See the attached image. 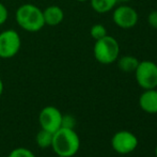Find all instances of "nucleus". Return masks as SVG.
<instances>
[{"label": "nucleus", "instance_id": "nucleus-20", "mask_svg": "<svg viewBox=\"0 0 157 157\" xmlns=\"http://www.w3.org/2000/svg\"><path fill=\"white\" fill-rule=\"evenodd\" d=\"M118 1H121V2H129L132 0H118Z\"/></svg>", "mask_w": 157, "mask_h": 157}, {"label": "nucleus", "instance_id": "nucleus-7", "mask_svg": "<svg viewBox=\"0 0 157 157\" xmlns=\"http://www.w3.org/2000/svg\"><path fill=\"white\" fill-rule=\"evenodd\" d=\"M63 113L55 106H46L40 111L39 123L42 129L52 132L61 128L62 126Z\"/></svg>", "mask_w": 157, "mask_h": 157}, {"label": "nucleus", "instance_id": "nucleus-21", "mask_svg": "<svg viewBox=\"0 0 157 157\" xmlns=\"http://www.w3.org/2000/svg\"><path fill=\"white\" fill-rule=\"evenodd\" d=\"M77 1H79V2H86V1H89V0H77Z\"/></svg>", "mask_w": 157, "mask_h": 157}, {"label": "nucleus", "instance_id": "nucleus-2", "mask_svg": "<svg viewBox=\"0 0 157 157\" xmlns=\"http://www.w3.org/2000/svg\"><path fill=\"white\" fill-rule=\"evenodd\" d=\"M15 21L21 29L28 32H37L45 26L43 11L31 3L23 4L17 9Z\"/></svg>", "mask_w": 157, "mask_h": 157}, {"label": "nucleus", "instance_id": "nucleus-15", "mask_svg": "<svg viewBox=\"0 0 157 157\" xmlns=\"http://www.w3.org/2000/svg\"><path fill=\"white\" fill-rule=\"evenodd\" d=\"M8 157H36L35 154L33 153L31 150L27 149V147H16V149L12 150Z\"/></svg>", "mask_w": 157, "mask_h": 157}, {"label": "nucleus", "instance_id": "nucleus-4", "mask_svg": "<svg viewBox=\"0 0 157 157\" xmlns=\"http://www.w3.org/2000/svg\"><path fill=\"white\" fill-rule=\"evenodd\" d=\"M136 81L143 90L156 89L157 88V64L153 61H139L135 71Z\"/></svg>", "mask_w": 157, "mask_h": 157}, {"label": "nucleus", "instance_id": "nucleus-17", "mask_svg": "<svg viewBox=\"0 0 157 157\" xmlns=\"http://www.w3.org/2000/svg\"><path fill=\"white\" fill-rule=\"evenodd\" d=\"M9 16V13H8V9L6 8L3 3H1L0 1V26H2L4 23L6 21Z\"/></svg>", "mask_w": 157, "mask_h": 157}, {"label": "nucleus", "instance_id": "nucleus-13", "mask_svg": "<svg viewBox=\"0 0 157 157\" xmlns=\"http://www.w3.org/2000/svg\"><path fill=\"white\" fill-rule=\"evenodd\" d=\"M52 136H54L52 132L41 128V129L39 130V132L36 134V136H35V142H36L37 147H41V149L52 147Z\"/></svg>", "mask_w": 157, "mask_h": 157}, {"label": "nucleus", "instance_id": "nucleus-19", "mask_svg": "<svg viewBox=\"0 0 157 157\" xmlns=\"http://www.w3.org/2000/svg\"><path fill=\"white\" fill-rule=\"evenodd\" d=\"M3 90H4L3 81H2V80H1V78H0V97H1L2 93H3Z\"/></svg>", "mask_w": 157, "mask_h": 157}, {"label": "nucleus", "instance_id": "nucleus-11", "mask_svg": "<svg viewBox=\"0 0 157 157\" xmlns=\"http://www.w3.org/2000/svg\"><path fill=\"white\" fill-rule=\"evenodd\" d=\"M90 2L95 12L99 14H105L116 8L118 0H90Z\"/></svg>", "mask_w": 157, "mask_h": 157}, {"label": "nucleus", "instance_id": "nucleus-18", "mask_svg": "<svg viewBox=\"0 0 157 157\" xmlns=\"http://www.w3.org/2000/svg\"><path fill=\"white\" fill-rule=\"evenodd\" d=\"M147 23L154 29H157V10L152 11L147 16Z\"/></svg>", "mask_w": 157, "mask_h": 157}, {"label": "nucleus", "instance_id": "nucleus-1", "mask_svg": "<svg viewBox=\"0 0 157 157\" xmlns=\"http://www.w3.org/2000/svg\"><path fill=\"white\" fill-rule=\"evenodd\" d=\"M52 149L57 156L73 157L80 149V138L74 128L61 127L54 132Z\"/></svg>", "mask_w": 157, "mask_h": 157}, {"label": "nucleus", "instance_id": "nucleus-9", "mask_svg": "<svg viewBox=\"0 0 157 157\" xmlns=\"http://www.w3.org/2000/svg\"><path fill=\"white\" fill-rule=\"evenodd\" d=\"M139 107L147 113H157V88L144 90L139 97Z\"/></svg>", "mask_w": 157, "mask_h": 157}, {"label": "nucleus", "instance_id": "nucleus-6", "mask_svg": "<svg viewBox=\"0 0 157 157\" xmlns=\"http://www.w3.org/2000/svg\"><path fill=\"white\" fill-rule=\"evenodd\" d=\"M111 147L114 152L121 155L130 154L138 147V138L128 130L117 132L111 138Z\"/></svg>", "mask_w": 157, "mask_h": 157}, {"label": "nucleus", "instance_id": "nucleus-10", "mask_svg": "<svg viewBox=\"0 0 157 157\" xmlns=\"http://www.w3.org/2000/svg\"><path fill=\"white\" fill-rule=\"evenodd\" d=\"M43 16L45 25L55 26L60 25L64 19V12L63 10L58 6H49L43 11Z\"/></svg>", "mask_w": 157, "mask_h": 157}, {"label": "nucleus", "instance_id": "nucleus-12", "mask_svg": "<svg viewBox=\"0 0 157 157\" xmlns=\"http://www.w3.org/2000/svg\"><path fill=\"white\" fill-rule=\"evenodd\" d=\"M117 61L119 68L124 73H134L139 64V60L134 56H123Z\"/></svg>", "mask_w": 157, "mask_h": 157}, {"label": "nucleus", "instance_id": "nucleus-16", "mask_svg": "<svg viewBox=\"0 0 157 157\" xmlns=\"http://www.w3.org/2000/svg\"><path fill=\"white\" fill-rule=\"evenodd\" d=\"M76 124V120L71 114H63L62 116V126L61 127L66 128H74Z\"/></svg>", "mask_w": 157, "mask_h": 157}, {"label": "nucleus", "instance_id": "nucleus-8", "mask_svg": "<svg viewBox=\"0 0 157 157\" xmlns=\"http://www.w3.org/2000/svg\"><path fill=\"white\" fill-rule=\"evenodd\" d=\"M138 13L129 6H120L113 9L112 21L122 29H132L138 23Z\"/></svg>", "mask_w": 157, "mask_h": 157}, {"label": "nucleus", "instance_id": "nucleus-5", "mask_svg": "<svg viewBox=\"0 0 157 157\" xmlns=\"http://www.w3.org/2000/svg\"><path fill=\"white\" fill-rule=\"evenodd\" d=\"M21 40L15 30L9 29L0 32V58L11 59L21 50Z\"/></svg>", "mask_w": 157, "mask_h": 157}, {"label": "nucleus", "instance_id": "nucleus-3", "mask_svg": "<svg viewBox=\"0 0 157 157\" xmlns=\"http://www.w3.org/2000/svg\"><path fill=\"white\" fill-rule=\"evenodd\" d=\"M93 55L95 60L101 64H112L119 58L120 45L119 42L111 35H106L96 40L93 47Z\"/></svg>", "mask_w": 157, "mask_h": 157}, {"label": "nucleus", "instance_id": "nucleus-14", "mask_svg": "<svg viewBox=\"0 0 157 157\" xmlns=\"http://www.w3.org/2000/svg\"><path fill=\"white\" fill-rule=\"evenodd\" d=\"M90 34H91V36L96 41V40H99V39H101V37L106 36L108 33H107V29H106L104 25H101V24H95V25H93L91 27Z\"/></svg>", "mask_w": 157, "mask_h": 157}, {"label": "nucleus", "instance_id": "nucleus-22", "mask_svg": "<svg viewBox=\"0 0 157 157\" xmlns=\"http://www.w3.org/2000/svg\"><path fill=\"white\" fill-rule=\"evenodd\" d=\"M155 156L157 157V144H156V147H155Z\"/></svg>", "mask_w": 157, "mask_h": 157}]
</instances>
